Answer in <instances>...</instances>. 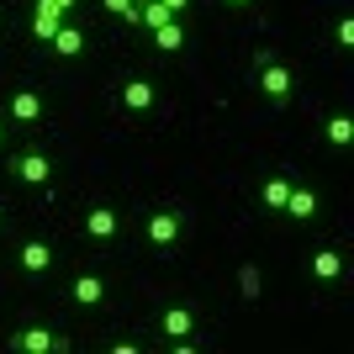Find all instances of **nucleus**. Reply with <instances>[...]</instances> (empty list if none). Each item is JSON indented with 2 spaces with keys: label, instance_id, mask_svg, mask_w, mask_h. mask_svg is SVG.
<instances>
[{
  "label": "nucleus",
  "instance_id": "4be33fe9",
  "mask_svg": "<svg viewBox=\"0 0 354 354\" xmlns=\"http://www.w3.org/2000/svg\"><path fill=\"white\" fill-rule=\"evenodd\" d=\"M53 6H59V11H64V16H69V11H74V6H80V0H53Z\"/></svg>",
  "mask_w": 354,
  "mask_h": 354
},
{
  "label": "nucleus",
  "instance_id": "423d86ee",
  "mask_svg": "<svg viewBox=\"0 0 354 354\" xmlns=\"http://www.w3.org/2000/svg\"><path fill=\"white\" fill-rule=\"evenodd\" d=\"M117 233H122V217H117V207L95 201V207L85 212V238H90V243H111Z\"/></svg>",
  "mask_w": 354,
  "mask_h": 354
},
{
  "label": "nucleus",
  "instance_id": "9d476101",
  "mask_svg": "<svg viewBox=\"0 0 354 354\" xmlns=\"http://www.w3.org/2000/svg\"><path fill=\"white\" fill-rule=\"evenodd\" d=\"M16 265L27 270V275H48V270H53V243H48V238H27V243L16 249Z\"/></svg>",
  "mask_w": 354,
  "mask_h": 354
},
{
  "label": "nucleus",
  "instance_id": "4468645a",
  "mask_svg": "<svg viewBox=\"0 0 354 354\" xmlns=\"http://www.w3.org/2000/svg\"><path fill=\"white\" fill-rule=\"evenodd\" d=\"M59 27H64V11L53 6V0H37V6H32V37H37V43H48Z\"/></svg>",
  "mask_w": 354,
  "mask_h": 354
},
{
  "label": "nucleus",
  "instance_id": "0eeeda50",
  "mask_svg": "<svg viewBox=\"0 0 354 354\" xmlns=\"http://www.w3.org/2000/svg\"><path fill=\"white\" fill-rule=\"evenodd\" d=\"M43 117H48L43 90H16V95H11V122H16V127H37Z\"/></svg>",
  "mask_w": 354,
  "mask_h": 354
},
{
  "label": "nucleus",
  "instance_id": "393cba45",
  "mask_svg": "<svg viewBox=\"0 0 354 354\" xmlns=\"http://www.w3.org/2000/svg\"><path fill=\"white\" fill-rule=\"evenodd\" d=\"M0 222H6V212H0Z\"/></svg>",
  "mask_w": 354,
  "mask_h": 354
},
{
  "label": "nucleus",
  "instance_id": "2eb2a0df",
  "mask_svg": "<svg viewBox=\"0 0 354 354\" xmlns=\"http://www.w3.org/2000/svg\"><path fill=\"white\" fill-rule=\"evenodd\" d=\"M323 143L328 148H349L354 143V117L349 111H333V117L323 122Z\"/></svg>",
  "mask_w": 354,
  "mask_h": 354
},
{
  "label": "nucleus",
  "instance_id": "b1692460",
  "mask_svg": "<svg viewBox=\"0 0 354 354\" xmlns=\"http://www.w3.org/2000/svg\"><path fill=\"white\" fill-rule=\"evenodd\" d=\"M0 143H6V127H0Z\"/></svg>",
  "mask_w": 354,
  "mask_h": 354
},
{
  "label": "nucleus",
  "instance_id": "1a4fd4ad",
  "mask_svg": "<svg viewBox=\"0 0 354 354\" xmlns=\"http://www.w3.org/2000/svg\"><path fill=\"white\" fill-rule=\"evenodd\" d=\"M159 333H164V339H191V333H196V312L185 307V301L159 307Z\"/></svg>",
  "mask_w": 354,
  "mask_h": 354
},
{
  "label": "nucleus",
  "instance_id": "a211bd4d",
  "mask_svg": "<svg viewBox=\"0 0 354 354\" xmlns=\"http://www.w3.org/2000/svg\"><path fill=\"white\" fill-rule=\"evenodd\" d=\"M101 11L122 16V21H138V0H101Z\"/></svg>",
  "mask_w": 354,
  "mask_h": 354
},
{
  "label": "nucleus",
  "instance_id": "f3484780",
  "mask_svg": "<svg viewBox=\"0 0 354 354\" xmlns=\"http://www.w3.org/2000/svg\"><path fill=\"white\" fill-rule=\"evenodd\" d=\"M312 275H317V281H339L344 275V254L339 249H317L312 254Z\"/></svg>",
  "mask_w": 354,
  "mask_h": 354
},
{
  "label": "nucleus",
  "instance_id": "6ab92c4d",
  "mask_svg": "<svg viewBox=\"0 0 354 354\" xmlns=\"http://www.w3.org/2000/svg\"><path fill=\"white\" fill-rule=\"evenodd\" d=\"M238 286H243V296L254 301V296H259V270H254V265H243V270H238Z\"/></svg>",
  "mask_w": 354,
  "mask_h": 354
},
{
  "label": "nucleus",
  "instance_id": "412c9836",
  "mask_svg": "<svg viewBox=\"0 0 354 354\" xmlns=\"http://www.w3.org/2000/svg\"><path fill=\"white\" fill-rule=\"evenodd\" d=\"M159 6H164L169 16H185V11H191V0H159Z\"/></svg>",
  "mask_w": 354,
  "mask_h": 354
},
{
  "label": "nucleus",
  "instance_id": "f8f14e48",
  "mask_svg": "<svg viewBox=\"0 0 354 354\" xmlns=\"http://www.w3.org/2000/svg\"><path fill=\"white\" fill-rule=\"evenodd\" d=\"M286 196H291V175H270L265 185H259V212L281 217V212H286Z\"/></svg>",
  "mask_w": 354,
  "mask_h": 354
},
{
  "label": "nucleus",
  "instance_id": "39448f33",
  "mask_svg": "<svg viewBox=\"0 0 354 354\" xmlns=\"http://www.w3.org/2000/svg\"><path fill=\"white\" fill-rule=\"evenodd\" d=\"M21 185H48L53 180V159H48L43 148H21V153H11V164H6Z\"/></svg>",
  "mask_w": 354,
  "mask_h": 354
},
{
  "label": "nucleus",
  "instance_id": "dca6fc26",
  "mask_svg": "<svg viewBox=\"0 0 354 354\" xmlns=\"http://www.w3.org/2000/svg\"><path fill=\"white\" fill-rule=\"evenodd\" d=\"M153 48H159V53H180V48H185V21L169 16L164 27H153Z\"/></svg>",
  "mask_w": 354,
  "mask_h": 354
},
{
  "label": "nucleus",
  "instance_id": "f03ea898",
  "mask_svg": "<svg viewBox=\"0 0 354 354\" xmlns=\"http://www.w3.org/2000/svg\"><path fill=\"white\" fill-rule=\"evenodd\" d=\"M259 90H265L270 106H291V95H296V69L265 53V59H259Z\"/></svg>",
  "mask_w": 354,
  "mask_h": 354
},
{
  "label": "nucleus",
  "instance_id": "9b49d317",
  "mask_svg": "<svg viewBox=\"0 0 354 354\" xmlns=\"http://www.w3.org/2000/svg\"><path fill=\"white\" fill-rule=\"evenodd\" d=\"M69 301H74V307H101V301H106V281H101V275H90V270H80V275L69 281Z\"/></svg>",
  "mask_w": 354,
  "mask_h": 354
},
{
  "label": "nucleus",
  "instance_id": "6e6552de",
  "mask_svg": "<svg viewBox=\"0 0 354 354\" xmlns=\"http://www.w3.org/2000/svg\"><path fill=\"white\" fill-rule=\"evenodd\" d=\"M48 48H53L59 59H80V53L90 48V32L80 27V21H69V16H64V27L53 32V37H48Z\"/></svg>",
  "mask_w": 354,
  "mask_h": 354
},
{
  "label": "nucleus",
  "instance_id": "aec40b11",
  "mask_svg": "<svg viewBox=\"0 0 354 354\" xmlns=\"http://www.w3.org/2000/svg\"><path fill=\"white\" fill-rule=\"evenodd\" d=\"M333 43H339V48H354V21H349V16H339V27H333Z\"/></svg>",
  "mask_w": 354,
  "mask_h": 354
},
{
  "label": "nucleus",
  "instance_id": "7ed1b4c3",
  "mask_svg": "<svg viewBox=\"0 0 354 354\" xmlns=\"http://www.w3.org/2000/svg\"><path fill=\"white\" fill-rule=\"evenodd\" d=\"M117 101H122V111L148 117V111L159 106V85H153L148 74H127V80H122V90H117Z\"/></svg>",
  "mask_w": 354,
  "mask_h": 354
},
{
  "label": "nucleus",
  "instance_id": "20e7f679",
  "mask_svg": "<svg viewBox=\"0 0 354 354\" xmlns=\"http://www.w3.org/2000/svg\"><path fill=\"white\" fill-rule=\"evenodd\" d=\"M11 349H21V354H64V349H69V339L53 333V328L27 323V328H16V333H11Z\"/></svg>",
  "mask_w": 354,
  "mask_h": 354
},
{
  "label": "nucleus",
  "instance_id": "5701e85b",
  "mask_svg": "<svg viewBox=\"0 0 354 354\" xmlns=\"http://www.w3.org/2000/svg\"><path fill=\"white\" fill-rule=\"evenodd\" d=\"M227 6H254V0H227Z\"/></svg>",
  "mask_w": 354,
  "mask_h": 354
},
{
  "label": "nucleus",
  "instance_id": "ddd939ff",
  "mask_svg": "<svg viewBox=\"0 0 354 354\" xmlns=\"http://www.w3.org/2000/svg\"><path fill=\"white\" fill-rule=\"evenodd\" d=\"M281 217L312 222V217H317V191H312V185H296V180H291V196H286V212H281Z\"/></svg>",
  "mask_w": 354,
  "mask_h": 354
},
{
  "label": "nucleus",
  "instance_id": "f257e3e1",
  "mask_svg": "<svg viewBox=\"0 0 354 354\" xmlns=\"http://www.w3.org/2000/svg\"><path fill=\"white\" fill-rule=\"evenodd\" d=\"M143 238H148V249L169 254V249L180 243V238H185V212H180V207H159V212H148Z\"/></svg>",
  "mask_w": 354,
  "mask_h": 354
}]
</instances>
